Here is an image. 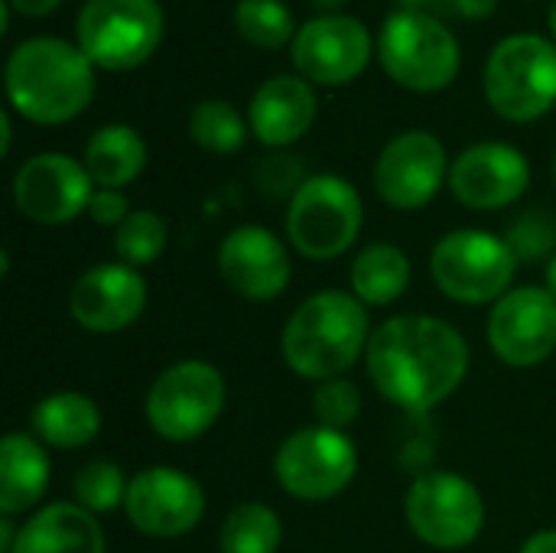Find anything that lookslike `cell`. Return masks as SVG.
Returning <instances> with one entry per match:
<instances>
[{
    "mask_svg": "<svg viewBox=\"0 0 556 553\" xmlns=\"http://www.w3.org/2000/svg\"><path fill=\"white\" fill-rule=\"evenodd\" d=\"M469 342L463 332L430 313L391 316L371 332L365 368L375 391L407 411L430 414L459 391L469 375Z\"/></svg>",
    "mask_w": 556,
    "mask_h": 553,
    "instance_id": "1",
    "label": "cell"
},
{
    "mask_svg": "<svg viewBox=\"0 0 556 553\" xmlns=\"http://www.w3.org/2000/svg\"><path fill=\"white\" fill-rule=\"evenodd\" d=\"M91 59L62 36H29L10 49L3 65V91L10 111L39 127L75 121L94 98Z\"/></svg>",
    "mask_w": 556,
    "mask_h": 553,
    "instance_id": "2",
    "label": "cell"
},
{
    "mask_svg": "<svg viewBox=\"0 0 556 553\" xmlns=\"http://www.w3.org/2000/svg\"><path fill=\"white\" fill-rule=\"evenodd\" d=\"M368 342V306L352 290H319L290 313L280 355L293 375L319 385L345 378V372L365 359Z\"/></svg>",
    "mask_w": 556,
    "mask_h": 553,
    "instance_id": "3",
    "label": "cell"
},
{
    "mask_svg": "<svg viewBox=\"0 0 556 553\" xmlns=\"http://www.w3.org/2000/svg\"><path fill=\"white\" fill-rule=\"evenodd\" d=\"M482 91L502 121H541L556 108V42L541 33L505 36L485 59Z\"/></svg>",
    "mask_w": 556,
    "mask_h": 553,
    "instance_id": "4",
    "label": "cell"
},
{
    "mask_svg": "<svg viewBox=\"0 0 556 553\" xmlns=\"http://www.w3.org/2000/svg\"><path fill=\"white\" fill-rule=\"evenodd\" d=\"M384 75L417 95L443 91L456 81L463 49L456 33L427 10H394L378 33Z\"/></svg>",
    "mask_w": 556,
    "mask_h": 553,
    "instance_id": "5",
    "label": "cell"
},
{
    "mask_svg": "<svg viewBox=\"0 0 556 553\" xmlns=\"http://www.w3.org/2000/svg\"><path fill=\"white\" fill-rule=\"evenodd\" d=\"M365 205L358 189L336 176L316 173L306 176L287 205V241L296 254L309 261L342 257L362 235Z\"/></svg>",
    "mask_w": 556,
    "mask_h": 553,
    "instance_id": "6",
    "label": "cell"
},
{
    "mask_svg": "<svg viewBox=\"0 0 556 553\" xmlns=\"http://www.w3.org/2000/svg\"><path fill=\"white\" fill-rule=\"evenodd\" d=\"M518 257L505 235L485 228H456L430 251V277L437 290L466 306L498 303L518 274Z\"/></svg>",
    "mask_w": 556,
    "mask_h": 553,
    "instance_id": "7",
    "label": "cell"
},
{
    "mask_svg": "<svg viewBox=\"0 0 556 553\" xmlns=\"http://www.w3.org/2000/svg\"><path fill=\"white\" fill-rule=\"evenodd\" d=\"M75 42L94 68H140L163 42V7L160 0H85Z\"/></svg>",
    "mask_w": 556,
    "mask_h": 553,
    "instance_id": "8",
    "label": "cell"
},
{
    "mask_svg": "<svg viewBox=\"0 0 556 553\" xmlns=\"http://www.w3.org/2000/svg\"><path fill=\"white\" fill-rule=\"evenodd\" d=\"M225 378L212 362L182 359L156 375L147 391L143 414L156 437L189 443L205 437L225 411Z\"/></svg>",
    "mask_w": 556,
    "mask_h": 553,
    "instance_id": "9",
    "label": "cell"
},
{
    "mask_svg": "<svg viewBox=\"0 0 556 553\" xmlns=\"http://www.w3.org/2000/svg\"><path fill=\"white\" fill-rule=\"evenodd\" d=\"M404 518L414 538L433 551H463L485 528V499L459 473H424L404 495Z\"/></svg>",
    "mask_w": 556,
    "mask_h": 553,
    "instance_id": "10",
    "label": "cell"
},
{
    "mask_svg": "<svg viewBox=\"0 0 556 553\" xmlns=\"http://www.w3.org/2000/svg\"><path fill=\"white\" fill-rule=\"evenodd\" d=\"M358 476V450L349 433L329 427H303L274 453V479L296 502H332Z\"/></svg>",
    "mask_w": 556,
    "mask_h": 553,
    "instance_id": "11",
    "label": "cell"
},
{
    "mask_svg": "<svg viewBox=\"0 0 556 553\" xmlns=\"http://www.w3.org/2000/svg\"><path fill=\"white\" fill-rule=\"evenodd\" d=\"M375 52L378 39H371V29L349 13H326L306 20L290 46L296 75L319 88H342L355 81L368 68Z\"/></svg>",
    "mask_w": 556,
    "mask_h": 553,
    "instance_id": "12",
    "label": "cell"
},
{
    "mask_svg": "<svg viewBox=\"0 0 556 553\" xmlns=\"http://www.w3.org/2000/svg\"><path fill=\"white\" fill-rule=\"evenodd\" d=\"M450 156L437 134L404 130L384 143L375 163V189L384 205L397 212L427 209L443 183H450Z\"/></svg>",
    "mask_w": 556,
    "mask_h": 553,
    "instance_id": "13",
    "label": "cell"
},
{
    "mask_svg": "<svg viewBox=\"0 0 556 553\" xmlns=\"http://www.w3.org/2000/svg\"><path fill=\"white\" fill-rule=\"evenodd\" d=\"M489 349L508 368H538L556 352V297L547 287H511L492 303Z\"/></svg>",
    "mask_w": 556,
    "mask_h": 553,
    "instance_id": "14",
    "label": "cell"
},
{
    "mask_svg": "<svg viewBox=\"0 0 556 553\" xmlns=\"http://www.w3.org/2000/svg\"><path fill=\"white\" fill-rule=\"evenodd\" d=\"M124 515L140 535L173 541L202 525L205 489L176 466H147L130 479Z\"/></svg>",
    "mask_w": 556,
    "mask_h": 553,
    "instance_id": "15",
    "label": "cell"
},
{
    "mask_svg": "<svg viewBox=\"0 0 556 553\" xmlns=\"http://www.w3.org/2000/svg\"><path fill=\"white\" fill-rule=\"evenodd\" d=\"M94 183L68 153H36L20 163L13 176V205L23 218L36 225H65L78 215H88Z\"/></svg>",
    "mask_w": 556,
    "mask_h": 553,
    "instance_id": "16",
    "label": "cell"
},
{
    "mask_svg": "<svg viewBox=\"0 0 556 553\" xmlns=\"http://www.w3.org/2000/svg\"><path fill=\"white\" fill-rule=\"evenodd\" d=\"M450 192L472 212H498L515 205L531 186L528 156L505 140L466 147L450 166Z\"/></svg>",
    "mask_w": 556,
    "mask_h": 553,
    "instance_id": "17",
    "label": "cell"
},
{
    "mask_svg": "<svg viewBox=\"0 0 556 553\" xmlns=\"http://www.w3.org/2000/svg\"><path fill=\"white\" fill-rule=\"evenodd\" d=\"M218 274L222 280L251 303L277 300L293 277V261L270 228L238 225L218 244Z\"/></svg>",
    "mask_w": 556,
    "mask_h": 553,
    "instance_id": "18",
    "label": "cell"
},
{
    "mask_svg": "<svg viewBox=\"0 0 556 553\" xmlns=\"http://www.w3.org/2000/svg\"><path fill=\"white\" fill-rule=\"evenodd\" d=\"M147 310V280L137 267L111 261L88 267L68 293L72 319L98 336L130 329Z\"/></svg>",
    "mask_w": 556,
    "mask_h": 553,
    "instance_id": "19",
    "label": "cell"
},
{
    "mask_svg": "<svg viewBox=\"0 0 556 553\" xmlns=\"http://www.w3.org/2000/svg\"><path fill=\"white\" fill-rule=\"evenodd\" d=\"M319 114L316 85H309L303 75H270L257 85L248 104V127L264 147H293L303 140Z\"/></svg>",
    "mask_w": 556,
    "mask_h": 553,
    "instance_id": "20",
    "label": "cell"
},
{
    "mask_svg": "<svg viewBox=\"0 0 556 553\" xmlns=\"http://www.w3.org/2000/svg\"><path fill=\"white\" fill-rule=\"evenodd\" d=\"M10 553H108V541L91 512L75 502H52L20 525Z\"/></svg>",
    "mask_w": 556,
    "mask_h": 553,
    "instance_id": "21",
    "label": "cell"
},
{
    "mask_svg": "<svg viewBox=\"0 0 556 553\" xmlns=\"http://www.w3.org/2000/svg\"><path fill=\"white\" fill-rule=\"evenodd\" d=\"M52 479L49 447H42L33 433H7L0 440V515H26L33 512Z\"/></svg>",
    "mask_w": 556,
    "mask_h": 553,
    "instance_id": "22",
    "label": "cell"
},
{
    "mask_svg": "<svg viewBox=\"0 0 556 553\" xmlns=\"http://www.w3.org/2000/svg\"><path fill=\"white\" fill-rule=\"evenodd\" d=\"M101 407L81 391H52L46 394L29 417V433L49 450H81L101 433Z\"/></svg>",
    "mask_w": 556,
    "mask_h": 553,
    "instance_id": "23",
    "label": "cell"
},
{
    "mask_svg": "<svg viewBox=\"0 0 556 553\" xmlns=\"http://www.w3.org/2000/svg\"><path fill=\"white\" fill-rule=\"evenodd\" d=\"M81 163L98 189H124L143 173L147 143L130 124H104L88 137Z\"/></svg>",
    "mask_w": 556,
    "mask_h": 553,
    "instance_id": "24",
    "label": "cell"
},
{
    "mask_svg": "<svg viewBox=\"0 0 556 553\" xmlns=\"http://www.w3.org/2000/svg\"><path fill=\"white\" fill-rule=\"evenodd\" d=\"M414 267L410 257L397 244H368L355 254L349 271V287L365 306H391L410 287Z\"/></svg>",
    "mask_w": 556,
    "mask_h": 553,
    "instance_id": "25",
    "label": "cell"
},
{
    "mask_svg": "<svg viewBox=\"0 0 556 553\" xmlns=\"http://www.w3.org/2000/svg\"><path fill=\"white\" fill-rule=\"evenodd\" d=\"M283 544V521L264 502L235 505L218 531L222 553H277Z\"/></svg>",
    "mask_w": 556,
    "mask_h": 553,
    "instance_id": "26",
    "label": "cell"
},
{
    "mask_svg": "<svg viewBox=\"0 0 556 553\" xmlns=\"http://www.w3.org/2000/svg\"><path fill=\"white\" fill-rule=\"evenodd\" d=\"M248 134V117H241V111L222 98H205L189 114V137L205 153L231 156L244 147Z\"/></svg>",
    "mask_w": 556,
    "mask_h": 553,
    "instance_id": "27",
    "label": "cell"
},
{
    "mask_svg": "<svg viewBox=\"0 0 556 553\" xmlns=\"http://www.w3.org/2000/svg\"><path fill=\"white\" fill-rule=\"evenodd\" d=\"M235 29L248 46L277 52L283 46H293L300 26L293 23V10L283 0H238Z\"/></svg>",
    "mask_w": 556,
    "mask_h": 553,
    "instance_id": "28",
    "label": "cell"
},
{
    "mask_svg": "<svg viewBox=\"0 0 556 553\" xmlns=\"http://www.w3.org/2000/svg\"><path fill=\"white\" fill-rule=\"evenodd\" d=\"M169 241L166 218L153 209H134L121 228H114V251L121 264L130 267H150L163 257Z\"/></svg>",
    "mask_w": 556,
    "mask_h": 553,
    "instance_id": "29",
    "label": "cell"
},
{
    "mask_svg": "<svg viewBox=\"0 0 556 553\" xmlns=\"http://www.w3.org/2000/svg\"><path fill=\"white\" fill-rule=\"evenodd\" d=\"M127 489H130V479L111 460H91L72 479V499H75V505H81L94 518L124 508Z\"/></svg>",
    "mask_w": 556,
    "mask_h": 553,
    "instance_id": "30",
    "label": "cell"
},
{
    "mask_svg": "<svg viewBox=\"0 0 556 553\" xmlns=\"http://www.w3.org/2000/svg\"><path fill=\"white\" fill-rule=\"evenodd\" d=\"M505 241L515 251L518 264L551 261L556 254V218L544 209H531L508 225Z\"/></svg>",
    "mask_w": 556,
    "mask_h": 553,
    "instance_id": "31",
    "label": "cell"
},
{
    "mask_svg": "<svg viewBox=\"0 0 556 553\" xmlns=\"http://www.w3.org/2000/svg\"><path fill=\"white\" fill-rule=\"evenodd\" d=\"M309 407H313V417H316L319 427L345 433L362 414V391L349 378H329V381L316 385Z\"/></svg>",
    "mask_w": 556,
    "mask_h": 553,
    "instance_id": "32",
    "label": "cell"
},
{
    "mask_svg": "<svg viewBox=\"0 0 556 553\" xmlns=\"http://www.w3.org/2000/svg\"><path fill=\"white\" fill-rule=\"evenodd\" d=\"M130 212L134 209H130L124 189H94V196L88 202V218L104 228H121Z\"/></svg>",
    "mask_w": 556,
    "mask_h": 553,
    "instance_id": "33",
    "label": "cell"
},
{
    "mask_svg": "<svg viewBox=\"0 0 556 553\" xmlns=\"http://www.w3.org/2000/svg\"><path fill=\"white\" fill-rule=\"evenodd\" d=\"M7 3L16 16H26V20H46L49 13L62 7V0H7Z\"/></svg>",
    "mask_w": 556,
    "mask_h": 553,
    "instance_id": "34",
    "label": "cell"
},
{
    "mask_svg": "<svg viewBox=\"0 0 556 553\" xmlns=\"http://www.w3.org/2000/svg\"><path fill=\"white\" fill-rule=\"evenodd\" d=\"M498 7V0H453V10L466 20H485L492 16Z\"/></svg>",
    "mask_w": 556,
    "mask_h": 553,
    "instance_id": "35",
    "label": "cell"
},
{
    "mask_svg": "<svg viewBox=\"0 0 556 553\" xmlns=\"http://www.w3.org/2000/svg\"><path fill=\"white\" fill-rule=\"evenodd\" d=\"M518 553H556V528L531 535V538L525 541V548Z\"/></svg>",
    "mask_w": 556,
    "mask_h": 553,
    "instance_id": "36",
    "label": "cell"
},
{
    "mask_svg": "<svg viewBox=\"0 0 556 553\" xmlns=\"http://www.w3.org/2000/svg\"><path fill=\"white\" fill-rule=\"evenodd\" d=\"M0 130H3V143H0V156H7V153H10V147H13V127H10V114H7V111L0 114Z\"/></svg>",
    "mask_w": 556,
    "mask_h": 553,
    "instance_id": "37",
    "label": "cell"
},
{
    "mask_svg": "<svg viewBox=\"0 0 556 553\" xmlns=\"http://www.w3.org/2000/svg\"><path fill=\"white\" fill-rule=\"evenodd\" d=\"M316 10H319V16H326V13H342V7L349 3V0H309Z\"/></svg>",
    "mask_w": 556,
    "mask_h": 553,
    "instance_id": "38",
    "label": "cell"
},
{
    "mask_svg": "<svg viewBox=\"0 0 556 553\" xmlns=\"http://www.w3.org/2000/svg\"><path fill=\"white\" fill-rule=\"evenodd\" d=\"M544 287L556 297V254L547 261V267H544Z\"/></svg>",
    "mask_w": 556,
    "mask_h": 553,
    "instance_id": "39",
    "label": "cell"
},
{
    "mask_svg": "<svg viewBox=\"0 0 556 553\" xmlns=\"http://www.w3.org/2000/svg\"><path fill=\"white\" fill-rule=\"evenodd\" d=\"M397 3V10H424L430 0H394Z\"/></svg>",
    "mask_w": 556,
    "mask_h": 553,
    "instance_id": "40",
    "label": "cell"
},
{
    "mask_svg": "<svg viewBox=\"0 0 556 553\" xmlns=\"http://www.w3.org/2000/svg\"><path fill=\"white\" fill-rule=\"evenodd\" d=\"M547 23H551V36H554V42H556V0H554V7H551V16H547Z\"/></svg>",
    "mask_w": 556,
    "mask_h": 553,
    "instance_id": "41",
    "label": "cell"
},
{
    "mask_svg": "<svg viewBox=\"0 0 556 553\" xmlns=\"http://www.w3.org/2000/svg\"><path fill=\"white\" fill-rule=\"evenodd\" d=\"M551 176H554V186H556V153H554V163H551Z\"/></svg>",
    "mask_w": 556,
    "mask_h": 553,
    "instance_id": "42",
    "label": "cell"
}]
</instances>
